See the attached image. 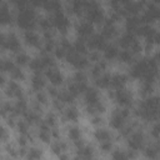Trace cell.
<instances>
[{"mask_svg": "<svg viewBox=\"0 0 160 160\" xmlns=\"http://www.w3.org/2000/svg\"><path fill=\"white\" fill-rule=\"evenodd\" d=\"M126 115H128V111H126V110L115 112V114L112 115V118H111V126L115 128V129H119V128L122 125L124 119H125Z\"/></svg>", "mask_w": 160, "mask_h": 160, "instance_id": "6da1fadb", "label": "cell"}, {"mask_svg": "<svg viewBox=\"0 0 160 160\" xmlns=\"http://www.w3.org/2000/svg\"><path fill=\"white\" fill-rule=\"evenodd\" d=\"M54 24H55V26L59 28L60 30H64V29H66V26H68L69 22H68L66 16H65L62 12L58 11V12L55 14V16H54Z\"/></svg>", "mask_w": 160, "mask_h": 160, "instance_id": "7a4b0ae2", "label": "cell"}, {"mask_svg": "<svg viewBox=\"0 0 160 160\" xmlns=\"http://www.w3.org/2000/svg\"><path fill=\"white\" fill-rule=\"evenodd\" d=\"M46 75H48V78L50 79V81H51L54 85H58V84H60V82L62 81V75L60 74V71H58V70L54 69V68L49 69L48 72H46Z\"/></svg>", "mask_w": 160, "mask_h": 160, "instance_id": "3957f363", "label": "cell"}, {"mask_svg": "<svg viewBox=\"0 0 160 160\" xmlns=\"http://www.w3.org/2000/svg\"><path fill=\"white\" fill-rule=\"evenodd\" d=\"M6 94L8 95H10V96H20L21 95V88L15 82V81H10V82H8V85H6Z\"/></svg>", "mask_w": 160, "mask_h": 160, "instance_id": "277c9868", "label": "cell"}, {"mask_svg": "<svg viewBox=\"0 0 160 160\" xmlns=\"http://www.w3.org/2000/svg\"><path fill=\"white\" fill-rule=\"evenodd\" d=\"M142 140H144L142 134L136 132V134H134V135L131 136V139L129 140V145H130V148H131L132 150H136V149H139V148L142 145Z\"/></svg>", "mask_w": 160, "mask_h": 160, "instance_id": "5b68a950", "label": "cell"}, {"mask_svg": "<svg viewBox=\"0 0 160 160\" xmlns=\"http://www.w3.org/2000/svg\"><path fill=\"white\" fill-rule=\"evenodd\" d=\"M24 39H25V41H26L29 45H38V42H39L38 35H36L34 31H31V30H26V31H25Z\"/></svg>", "mask_w": 160, "mask_h": 160, "instance_id": "8992f818", "label": "cell"}, {"mask_svg": "<svg viewBox=\"0 0 160 160\" xmlns=\"http://www.w3.org/2000/svg\"><path fill=\"white\" fill-rule=\"evenodd\" d=\"M116 100L121 105H126L130 102V95L125 90H118L116 91Z\"/></svg>", "mask_w": 160, "mask_h": 160, "instance_id": "52a82bcc", "label": "cell"}, {"mask_svg": "<svg viewBox=\"0 0 160 160\" xmlns=\"http://www.w3.org/2000/svg\"><path fill=\"white\" fill-rule=\"evenodd\" d=\"M89 45L91 48H95V49H100L104 46V38L100 36V35H94L90 40H89Z\"/></svg>", "mask_w": 160, "mask_h": 160, "instance_id": "ba28073f", "label": "cell"}, {"mask_svg": "<svg viewBox=\"0 0 160 160\" xmlns=\"http://www.w3.org/2000/svg\"><path fill=\"white\" fill-rule=\"evenodd\" d=\"M126 81V78L124 75H120V74H116V75H112L111 79H110V84L114 85L115 88H120L125 84Z\"/></svg>", "mask_w": 160, "mask_h": 160, "instance_id": "9c48e42d", "label": "cell"}, {"mask_svg": "<svg viewBox=\"0 0 160 160\" xmlns=\"http://www.w3.org/2000/svg\"><path fill=\"white\" fill-rule=\"evenodd\" d=\"M85 99H86V101H88L89 105L98 102V92H96V90H94V89H86Z\"/></svg>", "mask_w": 160, "mask_h": 160, "instance_id": "30bf717a", "label": "cell"}, {"mask_svg": "<svg viewBox=\"0 0 160 160\" xmlns=\"http://www.w3.org/2000/svg\"><path fill=\"white\" fill-rule=\"evenodd\" d=\"M10 20H11V15L8 11V9L5 8V5L1 2V5H0V21L2 24H5V22H9Z\"/></svg>", "mask_w": 160, "mask_h": 160, "instance_id": "8fae6325", "label": "cell"}, {"mask_svg": "<svg viewBox=\"0 0 160 160\" xmlns=\"http://www.w3.org/2000/svg\"><path fill=\"white\" fill-rule=\"evenodd\" d=\"M31 84H32V88H34L35 90H40V89L45 85V81H44V79L41 78L40 74H35V75L32 76Z\"/></svg>", "mask_w": 160, "mask_h": 160, "instance_id": "7c38bea8", "label": "cell"}, {"mask_svg": "<svg viewBox=\"0 0 160 160\" xmlns=\"http://www.w3.org/2000/svg\"><path fill=\"white\" fill-rule=\"evenodd\" d=\"M95 138L99 140V141H108L109 140V138H110V134L105 130V129H99V130H96L95 131Z\"/></svg>", "mask_w": 160, "mask_h": 160, "instance_id": "4fadbf2b", "label": "cell"}, {"mask_svg": "<svg viewBox=\"0 0 160 160\" xmlns=\"http://www.w3.org/2000/svg\"><path fill=\"white\" fill-rule=\"evenodd\" d=\"M26 156H28L29 160H38V159H40V156H41V151H40L39 149H36V148H31V149H29V151L26 152Z\"/></svg>", "mask_w": 160, "mask_h": 160, "instance_id": "5bb4252c", "label": "cell"}, {"mask_svg": "<svg viewBox=\"0 0 160 160\" xmlns=\"http://www.w3.org/2000/svg\"><path fill=\"white\" fill-rule=\"evenodd\" d=\"M30 68H31L34 71H39L40 69L45 68L42 59H41V58H39V59H34V60H31V62H30Z\"/></svg>", "mask_w": 160, "mask_h": 160, "instance_id": "9a60e30c", "label": "cell"}, {"mask_svg": "<svg viewBox=\"0 0 160 160\" xmlns=\"http://www.w3.org/2000/svg\"><path fill=\"white\" fill-rule=\"evenodd\" d=\"M104 54H105V56H106L108 59H114L119 52H118V49H116L115 46L110 45V46H106V48H105Z\"/></svg>", "mask_w": 160, "mask_h": 160, "instance_id": "2e32d148", "label": "cell"}, {"mask_svg": "<svg viewBox=\"0 0 160 160\" xmlns=\"http://www.w3.org/2000/svg\"><path fill=\"white\" fill-rule=\"evenodd\" d=\"M110 79H111V76H109V75L99 76L98 80H96V84H98L100 88H106V86L110 84Z\"/></svg>", "mask_w": 160, "mask_h": 160, "instance_id": "e0dca14e", "label": "cell"}, {"mask_svg": "<svg viewBox=\"0 0 160 160\" xmlns=\"http://www.w3.org/2000/svg\"><path fill=\"white\" fill-rule=\"evenodd\" d=\"M91 30H92V28H91V25L89 22H82L79 26V32L81 35H89L91 32Z\"/></svg>", "mask_w": 160, "mask_h": 160, "instance_id": "ac0fdd59", "label": "cell"}, {"mask_svg": "<svg viewBox=\"0 0 160 160\" xmlns=\"http://www.w3.org/2000/svg\"><path fill=\"white\" fill-rule=\"evenodd\" d=\"M69 136H70V139H71V140H74V141L80 140V129H79V128H76V126H74V128L69 129Z\"/></svg>", "mask_w": 160, "mask_h": 160, "instance_id": "d6986e66", "label": "cell"}, {"mask_svg": "<svg viewBox=\"0 0 160 160\" xmlns=\"http://www.w3.org/2000/svg\"><path fill=\"white\" fill-rule=\"evenodd\" d=\"M112 159L114 160H129V155L121 150H115L112 152Z\"/></svg>", "mask_w": 160, "mask_h": 160, "instance_id": "ffe728a7", "label": "cell"}, {"mask_svg": "<svg viewBox=\"0 0 160 160\" xmlns=\"http://www.w3.org/2000/svg\"><path fill=\"white\" fill-rule=\"evenodd\" d=\"M65 116L69 120H76L78 119V110L75 108H69L65 111Z\"/></svg>", "mask_w": 160, "mask_h": 160, "instance_id": "44dd1931", "label": "cell"}, {"mask_svg": "<svg viewBox=\"0 0 160 160\" xmlns=\"http://www.w3.org/2000/svg\"><path fill=\"white\" fill-rule=\"evenodd\" d=\"M65 149V144L64 142H60V141H56V142H54L52 145H51V150L55 152V154H61L62 152V150Z\"/></svg>", "mask_w": 160, "mask_h": 160, "instance_id": "7402d4cb", "label": "cell"}, {"mask_svg": "<svg viewBox=\"0 0 160 160\" xmlns=\"http://www.w3.org/2000/svg\"><path fill=\"white\" fill-rule=\"evenodd\" d=\"M10 76H11L12 79H15V80H22V79H24L22 71H21L20 69H18V68H14V69L10 71Z\"/></svg>", "mask_w": 160, "mask_h": 160, "instance_id": "603a6c76", "label": "cell"}, {"mask_svg": "<svg viewBox=\"0 0 160 160\" xmlns=\"http://www.w3.org/2000/svg\"><path fill=\"white\" fill-rule=\"evenodd\" d=\"M158 148H155V146H149L146 150H145V155L149 158V159H155L156 158V155H158Z\"/></svg>", "mask_w": 160, "mask_h": 160, "instance_id": "cb8c5ba5", "label": "cell"}, {"mask_svg": "<svg viewBox=\"0 0 160 160\" xmlns=\"http://www.w3.org/2000/svg\"><path fill=\"white\" fill-rule=\"evenodd\" d=\"M15 60H16V64H19V65H25V64L29 61V58H28V55H26V54L20 52V54H18V55H16Z\"/></svg>", "mask_w": 160, "mask_h": 160, "instance_id": "d4e9b609", "label": "cell"}, {"mask_svg": "<svg viewBox=\"0 0 160 160\" xmlns=\"http://www.w3.org/2000/svg\"><path fill=\"white\" fill-rule=\"evenodd\" d=\"M15 68V65L9 60H1V70L2 71H11Z\"/></svg>", "mask_w": 160, "mask_h": 160, "instance_id": "484cf974", "label": "cell"}, {"mask_svg": "<svg viewBox=\"0 0 160 160\" xmlns=\"http://www.w3.org/2000/svg\"><path fill=\"white\" fill-rule=\"evenodd\" d=\"M25 119L28 122H34L35 120H38V115L34 111H26L25 112Z\"/></svg>", "mask_w": 160, "mask_h": 160, "instance_id": "4316f807", "label": "cell"}, {"mask_svg": "<svg viewBox=\"0 0 160 160\" xmlns=\"http://www.w3.org/2000/svg\"><path fill=\"white\" fill-rule=\"evenodd\" d=\"M55 54H56V56H58V58H64V56L68 54V50H66V48H65V46H59V48H56Z\"/></svg>", "mask_w": 160, "mask_h": 160, "instance_id": "83f0119b", "label": "cell"}, {"mask_svg": "<svg viewBox=\"0 0 160 160\" xmlns=\"http://www.w3.org/2000/svg\"><path fill=\"white\" fill-rule=\"evenodd\" d=\"M114 26L112 25H110V24H108V25H105L104 26V34L106 35V36H111L112 34H114Z\"/></svg>", "mask_w": 160, "mask_h": 160, "instance_id": "f1b7e54d", "label": "cell"}, {"mask_svg": "<svg viewBox=\"0 0 160 160\" xmlns=\"http://www.w3.org/2000/svg\"><path fill=\"white\" fill-rule=\"evenodd\" d=\"M119 59H120L121 61H129V60L131 59V54L128 52V51H121V52L119 54Z\"/></svg>", "mask_w": 160, "mask_h": 160, "instance_id": "f546056e", "label": "cell"}, {"mask_svg": "<svg viewBox=\"0 0 160 160\" xmlns=\"http://www.w3.org/2000/svg\"><path fill=\"white\" fill-rule=\"evenodd\" d=\"M48 126H52L54 124H55V118H54V115L52 114H49L48 116H46V119H45V121H44Z\"/></svg>", "mask_w": 160, "mask_h": 160, "instance_id": "4dcf8cb0", "label": "cell"}, {"mask_svg": "<svg viewBox=\"0 0 160 160\" xmlns=\"http://www.w3.org/2000/svg\"><path fill=\"white\" fill-rule=\"evenodd\" d=\"M18 129H19V131H20L21 134H25L26 130H28V125H26V122H24V121H19V122H18Z\"/></svg>", "mask_w": 160, "mask_h": 160, "instance_id": "1f68e13d", "label": "cell"}, {"mask_svg": "<svg viewBox=\"0 0 160 160\" xmlns=\"http://www.w3.org/2000/svg\"><path fill=\"white\" fill-rule=\"evenodd\" d=\"M101 149L104 150V151H109L110 149H111V142L108 140V141H102L101 142Z\"/></svg>", "mask_w": 160, "mask_h": 160, "instance_id": "d6a6232c", "label": "cell"}, {"mask_svg": "<svg viewBox=\"0 0 160 160\" xmlns=\"http://www.w3.org/2000/svg\"><path fill=\"white\" fill-rule=\"evenodd\" d=\"M36 99H38V101H39V102H45V101H46V96H45L42 92H38Z\"/></svg>", "mask_w": 160, "mask_h": 160, "instance_id": "836d02e7", "label": "cell"}, {"mask_svg": "<svg viewBox=\"0 0 160 160\" xmlns=\"http://www.w3.org/2000/svg\"><path fill=\"white\" fill-rule=\"evenodd\" d=\"M6 149H8V152H9L10 155H12V156H16V155H18L12 145H8V148H6Z\"/></svg>", "mask_w": 160, "mask_h": 160, "instance_id": "e575fe53", "label": "cell"}, {"mask_svg": "<svg viewBox=\"0 0 160 160\" xmlns=\"http://www.w3.org/2000/svg\"><path fill=\"white\" fill-rule=\"evenodd\" d=\"M152 134H154L155 136H160V124H158V125L154 126V129H152Z\"/></svg>", "mask_w": 160, "mask_h": 160, "instance_id": "d590c367", "label": "cell"}, {"mask_svg": "<svg viewBox=\"0 0 160 160\" xmlns=\"http://www.w3.org/2000/svg\"><path fill=\"white\" fill-rule=\"evenodd\" d=\"M18 142H19V144H20L21 146H24V145L26 144V140H25V136H24V135H21V136H20L19 139H18Z\"/></svg>", "mask_w": 160, "mask_h": 160, "instance_id": "8d00e7d4", "label": "cell"}, {"mask_svg": "<svg viewBox=\"0 0 160 160\" xmlns=\"http://www.w3.org/2000/svg\"><path fill=\"white\" fill-rule=\"evenodd\" d=\"M59 158H60V160H69L68 155H64V154H60V155H59Z\"/></svg>", "mask_w": 160, "mask_h": 160, "instance_id": "74e56055", "label": "cell"}, {"mask_svg": "<svg viewBox=\"0 0 160 160\" xmlns=\"http://www.w3.org/2000/svg\"><path fill=\"white\" fill-rule=\"evenodd\" d=\"M100 121H101V119H100V118H98V116H95V118H94V120H92V122H94V124H98V122H100Z\"/></svg>", "mask_w": 160, "mask_h": 160, "instance_id": "f35d334b", "label": "cell"}, {"mask_svg": "<svg viewBox=\"0 0 160 160\" xmlns=\"http://www.w3.org/2000/svg\"><path fill=\"white\" fill-rule=\"evenodd\" d=\"M2 139L6 140V130L5 129H2Z\"/></svg>", "mask_w": 160, "mask_h": 160, "instance_id": "ab89813d", "label": "cell"}]
</instances>
